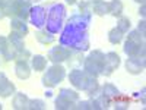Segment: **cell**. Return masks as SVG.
I'll use <instances>...</instances> for the list:
<instances>
[{
	"label": "cell",
	"mask_w": 146,
	"mask_h": 110,
	"mask_svg": "<svg viewBox=\"0 0 146 110\" xmlns=\"http://www.w3.org/2000/svg\"><path fill=\"white\" fill-rule=\"evenodd\" d=\"M104 57L105 54L101 50H94L86 59L83 60V70L88 75L98 78V75L102 73V66H104Z\"/></svg>",
	"instance_id": "1"
},
{
	"label": "cell",
	"mask_w": 146,
	"mask_h": 110,
	"mask_svg": "<svg viewBox=\"0 0 146 110\" xmlns=\"http://www.w3.org/2000/svg\"><path fill=\"white\" fill-rule=\"evenodd\" d=\"M3 10H5V15L9 16L10 19L19 18V19L27 21L31 13V3H29V0H13Z\"/></svg>",
	"instance_id": "2"
},
{
	"label": "cell",
	"mask_w": 146,
	"mask_h": 110,
	"mask_svg": "<svg viewBox=\"0 0 146 110\" xmlns=\"http://www.w3.org/2000/svg\"><path fill=\"white\" fill-rule=\"evenodd\" d=\"M66 76V69L60 65V63H54L50 69H47V72L42 76V84L48 88H53L56 85H58Z\"/></svg>",
	"instance_id": "3"
},
{
	"label": "cell",
	"mask_w": 146,
	"mask_h": 110,
	"mask_svg": "<svg viewBox=\"0 0 146 110\" xmlns=\"http://www.w3.org/2000/svg\"><path fill=\"white\" fill-rule=\"evenodd\" d=\"M92 78H94V76L88 75L85 70H80V69H73V70H70V75H69L70 84H72L75 88H78V90H85V87H86L88 82H89Z\"/></svg>",
	"instance_id": "4"
},
{
	"label": "cell",
	"mask_w": 146,
	"mask_h": 110,
	"mask_svg": "<svg viewBox=\"0 0 146 110\" xmlns=\"http://www.w3.org/2000/svg\"><path fill=\"white\" fill-rule=\"evenodd\" d=\"M72 56V52L70 48H66L63 46H58V47H53L50 52H48V56L47 59L51 60L53 63H62L64 60H69Z\"/></svg>",
	"instance_id": "5"
},
{
	"label": "cell",
	"mask_w": 146,
	"mask_h": 110,
	"mask_svg": "<svg viewBox=\"0 0 146 110\" xmlns=\"http://www.w3.org/2000/svg\"><path fill=\"white\" fill-rule=\"evenodd\" d=\"M120 65V56L115 52H110L104 57V66H102V75L110 76Z\"/></svg>",
	"instance_id": "6"
},
{
	"label": "cell",
	"mask_w": 146,
	"mask_h": 110,
	"mask_svg": "<svg viewBox=\"0 0 146 110\" xmlns=\"http://www.w3.org/2000/svg\"><path fill=\"white\" fill-rule=\"evenodd\" d=\"M126 69L131 75H139L145 70V59L142 57H129L126 62Z\"/></svg>",
	"instance_id": "7"
},
{
	"label": "cell",
	"mask_w": 146,
	"mask_h": 110,
	"mask_svg": "<svg viewBox=\"0 0 146 110\" xmlns=\"http://www.w3.org/2000/svg\"><path fill=\"white\" fill-rule=\"evenodd\" d=\"M15 91H16L15 84L10 82L3 72H0V97L7 99L12 94H15Z\"/></svg>",
	"instance_id": "8"
},
{
	"label": "cell",
	"mask_w": 146,
	"mask_h": 110,
	"mask_svg": "<svg viewBox=\"0 0 146 110\" xmlns=\"http://www.w3.org/2000/svg\"><path fill=\"white\" fill-rule=\"evenodd\" d=\"M15 73L19 79H28L31 76V66L28 65L27 60L18 59L15 65Z\"/></svg>",
	"instance_id": "9"
},
{
	"label": "cell",
	"mask_w": 146,
	"mask_h": 110,
	"mask_svg": "<svg viewBox=\"0 0 146 110\" xmlns=\"http://www.w3.org/2000/svg\"><path fill=\"white\" fill-rule=\"evenodd\" d=\"M28 103H29V99H28V95L23 94V93H16L13 100H12V106H13V109H16V110L28 109Z\"/></svg>",
	"instance_id": "10"
},
{
	"label": "cell",
	"mask_w": 146,
	"mask_h": 110,
	"mask_svg": "<svg viewBox=\"0 0 146 110\" xmlns=\"http://www.w3.org/2000/svg\"><path fill=\"white\" fill-rule=\"evenodd\" d=\"M7 40L10 43L12 47H15L16 50H22L25 48V43H23V35L21 32H16V31H12L7 37Z\"/></svg>",
	"instance_id": "11"
},
{
	"label": "cell",
	"mask_w": 146,
	"mask_h": 110,
	"mask_svg": "<svg viewBox=\"0 0 146 110\" xmlns=\"http://www.w3.org/2000/svg\"><path fill=\"white\" fill-rule=\"evenodd\" d=\"M10 30L12 31H16V32H21L23 37H25L28 34V27H27V23L23 19H19V18H12L10 21Z\"/></svg>",
	"instance_id": "12"
},
{
	"label": "cell",
	"mask_w": 146,
	"mask_h": 110,
	"mask_svg": "<svg viewBox=\"0 0 146 110\" xmlns=\"http://www.w3.org/2000/svg\"><path fill=\"white\" fill-rule=\"evenodd\" d=\"M47 62H48L47 57H44L41 54H35L32 57V60H31V66H32V69L35 72H42L47 68Z\"/></svg>",
	"instance_id": "13"
},
{
	"label": "cell",
	"mask_w": 146,
	"mask_h": 110,
	"mask_svg": "<svg viewBox=\"0 0 146 110\" xmlns=\"http://www.w3.org/2000/svg\"><path fill=\"white\" fill-rule=\"evenodd\" d=\"M92 12L98 16H105L108 13V3L104 0H96L92 3Z\"/></svg>",
	"instance_id": "14"
},
{
	"label": "cell",
	"mask_w": 146,
	"mask_h": 110,
	"mask_svg": "<svg viewBox=\"0 0 146 110\" xmlns=\"http://www.w3.org/2000/svg\"><path fill=\"white\" fill-rule=\"evenodd\" d=\"M108 13H111L113 16H121L123 13V3L120 2V0H111V2L108 3Z\"/></svg>",
	"instance_id": "15"
},
{
	"label": "cell",
	"mask_w": 146,
	"mask_h": 110,
	"mask_svg": "<svg viewBox=\"0 0 146 110\" xmlns=\"http://www.w3.org/2000/svg\"><path fill=\"white\" fill-rule=\"evenodd\" d=\"M75 106H76L75 101H70L62 95H58L56 99V109L57 110H70V109H75Z\"/></svg>",
	"instance_id": "16"
},
{
	"label": "cell",
	"mask_w": 146,
	"mask_h": 110,
	"mask_svg": "<svg viewBox=\"0 0 146 110\" xmlns=\"http://www.w3.org/2000/svg\"><path fill=\"white\" fill-rule=\"evenodd\" d=\"M123 37H124V34L115 27V28H113L111 31L108 32V41L111 44H120L121 40H123Z\"/></svg>",
	"instance_id": "17"
},
{
	"label": "cell",
	"mask_w": 146,
	"mask_h": 110,
	"mask_svg": "<svg viewBox=\"0 0 146 110\" xmlns=\"http://www.w3.org/2000/svg\"><path fill=\"white\" fill-rule=\"evenodd\" d=\"M35 38L41 44H51L54 41V35L51 32H47V31H38L35 34Z\"/></svg>",
	"instance_id": "18"
},
{
	"label": "cell",
	"mask_w": 146,
	"mask_h": 110,
	"mask_svg": "<svg viewBox=\"0 0 146 110\" xmlns=\"http://www.w3.org/2000/svg\"><path fill=\"white\" fill-rule=\"evenodd\" d=\"M101 94H104L105 97H108L110 100H113L114 97H118V95H120L118 90L114 87L113 84H105L104 87H102V93H101Z\"/></svg>",
	"instance_id": "19"
},
{
	"label": "cell",
	"mask_w": 146,
	"mask_h": 110,
	"mask_svg": "<svg viewBox=\"0 0 146 110\" xmlns=\"http://www.w3.org/2000/svg\"><path fill=\"white\" fill-rule=\"evenodd\" d=\"M58 95H62V97H64V99H67V100H70V101H75V103L79 100L78 91L69 90V88H62V90H60V94H58Z\"/></svg>",
	"instance_id": "20"
},
{
	"label": "cell",
	"mask_w": 146,
	"mask_h": 110,
	"mask_svg": "<svg viewBox=\"0 0 146 110\" xmlns=\"http://www.w3.org/2000/svg\"><path fill=\"white\" fill-rule=\"evenodd\" d=\"M130 25H131V22H130L129 18H126V16H120V19H118V22H117V28H118L121 32H123V34L129 32Z\"/></svg>",
	"instance_id": "21"
},
{
	"label": "cell",
	"mask_w": 146,
	"mask_h": 110,
	"mask_svg": "<svg viewBox=\"0 0 146 110\" xmlns=\"http://www.w3.org/2000/svg\"><path fill=\"white\" fill-rule=\"evenodd\" d=\"M41 16H45L44 7H36V9L34 10V16H32V19H34V22H35V25H41V23L44 22V18H41Z\"/></svg>",
	"instance_id": "22"
},
{
	"label": "cell",
	"mask_w": 146,
	"mask_h": 110,
	"mask_svg": "<svg viewBox=\"0 0 146 110\" xmlns=\"http://www.w3.org/2000/svg\"><path fill=\"white\" fill-rule=\"evenodd\" d=\"M16 53H18L16 48H15V47H12V46H9L2 54H3V57L7 60V62H9V60H16Z\"/></svg>",
	"instance_id": "23"
},
{
	"label": "cell",
	"mask_w": 146,
	"mask_h": 110,
	"mask_svg": "<svg viewBox=\"0 0 146 110\" xmlns=\"http://www.w3.org/2000/svg\"><path fill=\"white\" fill-rule=\"evenodd\" d=\"M28 109L29 110H42V109H45V103L42 100H29Z\"/></svg>",
	"instance_id": "24"
},
{
	"label": "cell",
	"mask_w": 146,
	"mask_h": 110,
	"mask_svg": "<svg viewBox=\"0 0 146 110\" xmlns=\"http://www.w3.org/2000/svg\"><path fill=\"white\" fill-rule=\"evenodd\" d=\"M79 7H80V12H82V13H88V12L92 10V3L86 0V2H82V3L79 5Z\"/></svg>",
	"instance_id": "25"
},
{
	"label": "cell",
	"mask_w": 146,
	"mask_h": 110,
	"mask_svg": "<svg viewBox=\"0 0 146 110\" xmlns=\"http://www.w3.org/2000/svg\"><path fill=\"white\" fill-rule=\"evenodd\" d=\"M10 46V43H9V40L6 38V37H3V35H0V53H3L6 48Z\"/></svg>",
	"instance_id": "26"
},
{
	"label": "cell",
	"mask_w": 146,
	"mask_h": 110,
	"mask_svg": "<svg viewBox=\"0 0 146 110\" xmlns=\"http://www.w3.org/2000/svg\"><path fill=\"white\" fill-rule=\"evenodd\" d=\"M75 109H92V104H91V101H79L75 106Z\"/></svg>",
	"instance_id": "27"
},
{
	"label": "cell",
	"mask_w": 146,
	"mask_h": 110,
	"mask_svg": "<svg viewBox=\"0 0 146 110\" xmlns=\"http://www.w3.org/2000/svg\"><path fill=\"white\" fill-rule=\"evenodd\" d=\"M137 31L145 37V34H146V22H145V19H142V21L139 22V25H137Z\"/></svg>",
	"instance_id": "28"
},
{
	"label": "cell",
	"mask_w": 146,
	"mask_h": 110,
	"mask_svg": "<svg viewBox=\"0 0 146 110\" xmlns=\"http://www.w3.org/2000/svg\"><path fill=\"white\" fill-rule=\"evenodd\" d=\"M12 2H13V0H0V7H6V6H9Z\"/></svg>",
	"instance_id": "29"
},
{
	"label": "cell",
	"mask_w": 146,
	"mask_h": 110,
	"mask_svg": "<svg viewBox=\"0 0 146 110\" xmlns=\"http://www.w3.org/2000/svg\"><path fill=\"white\" fill-rule=\"evenodd\" d=\"M139 13H140L142 18H145V15H146V12H145V3H142V6H140V9H139Z\"/></svg>",
	"instance_id": "30"
},
{
	"label": "cell",
	"mask_w": 146,
	"mask_h": 110,
	"mask_svg": "<svg viewBox=\"0 0 146 110\" xmlns=\"http://www.w3.org/2000/svg\"><path fill=\"white\" fill-rule=\"evenodd\" d=\"M3 18H6V15H5V10H3V7H0V19H3Z\"/></svg>",
	"instance_id": "31"
},
{
	"label": "cell",
	"mask_w": 146,
	"mask_h": 110,
	"mask_svg": "<svg viewBox=\"0 0 146 110\" xmlns=\"http://www.w3.org/2000/svg\"><path fill=\"white\" fill-rule=\"evenodd\" d=\"M66 2H67V5H75L76 0H66Z\"/></svg>",
	"instance_id": "32"
},
{
	"label": "cell",
	"mask_w": 146,
	"mask_h": 110,
	"mask_svg": "<svg viewBox=\"0 0 146 110\" xmlns=\"http://www.w3.org/2000/svg\"><path fill=\"white\" fill-rule=\"evenodd\" d=\"M135 2H137V3H145V0H135Z\"/></svg>",
	"instance_id": "33"
},
{
	"label": "cell",
	"mask_w": 146,
	"mask_h": 110,
	"mask_svg": "<svg viewBox=\"0 0 146 110\" xmlns=\"http://www.w3.org/2000/svg\"><path fill=\"white\" fill-rule=\"evenodd\" d=\"M88 2H91V3H94V2H96V0H88Z\"/></svg>",
	"instance_id": "34"
},
{
	"label": "cell",
	"mask_w": 146,
	"mask_h": 110,
	"mask_svg": "<svg viewBox=\"0 0 146 110\" xmlns=\"http://www.w3.org/2000/svg\"><path fill=\"white\" fill-rule=\"evenodd\" d=\"M0 110H2V104H0Z\"/></svg>",
	"instance_id": "35"
}]
</instances>
